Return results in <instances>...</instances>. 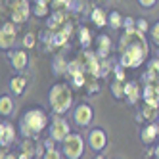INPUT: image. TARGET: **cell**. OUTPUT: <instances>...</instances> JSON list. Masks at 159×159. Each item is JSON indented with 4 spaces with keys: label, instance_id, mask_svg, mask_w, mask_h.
<instances>
[{
    "label": "cell",
    "instance_id": "cell-1",
    "mask_svg": "<svg viewBox=\"0 0 159 159\" xmlns=\"http://www.w3.org/2000/svg\"><path fill=\"white\" fill-rule=\"evenodd\" d=\"M119 63L125 69H138L142 63L148 61L150 56V44H148L146 33L140 29H125L119 39Z\"/></svg>",
    "mask_w": 159,
    "mask_h": 159
},
{
    "label": "cell",
    "instance_id": "cell-2",
    "mask_svg": "<svg viewBox=\"0 0 159 159\" xmlns=\"http://www.w3.org/2000/svg\"><path fill=\"white\" fill-rule=\"evenodd\" d=\"M48 127V115L42 107H29L19 119V132L25 140L39 136Z\"/></svg>",
    "mask_w": 159,
    "mask_h": 159
},
{
    "label": "cell",
    "instance_id": "cell-3",
    "mask_svg": "<svg viewBox=\"0 0 159 159\" xmlns=\"http://www.w3.org/2000/svg\"><path fill=\"white\" fill-rule=\"evenodd\" d=\"M48 104L54 115H65L73 107V90L67 83H56L48 92Z\"/></svg>",
    "mask_w": 159,
    "mask_h": 159
},
{
    "label": "cell",
    "instance_id": "cell-4",
    "mask_svg": "<svg viewBox=\"0 0 159 159\" xmlns=\"http://www.w3.org/2000/svg\"><path fill=\"white\" fill-rule=\"evenodd\" d=\"M61 152L67 159H81L84 153V138L79 132H69L61 142Z\"/></svg>",
    "mask_w": 159,
    "mask_h": 159
},
{
    "label": "cell",
    "instance_id": "cell-5",
    "mask_svg": "<svg viewBox=\"0 0 159 159\" xmlns=\"http://www.w3.org/2000/svg\"><path fill=\"white\" fill-rule=\"evenodd\" d=\"M81 65H83V69L88 73V75H92V77H100V73H102V58L96 54V52H90L88 48L84 50V54H83V61H81Z\"/></svg>",
    "mask_w": 159,
    "mask_h": 159
},
{
    "label": "cell",
    "instance_id": "cell-6",
    "mask_svg": "<svg viewBox=\"0 0 159 159\" xmlns=\"http://www.w3.org/2000/svg\"><path fill=\"white\" fill-rule=\"evenodd\" d=\"M16 25H17L16 21H6V23L0 27V48L4 52H8L16 44V39H17Z\"/></svg>",
    "mask_w": 159,
    "mask_h": 159
},
{
    "label": "cell",
    "instance_id": "cell-7",
    "mask_svg": "<svg viewBox=\"0 0 159 159\" xmlns=\"http://www.w3.org/2000/svg\"><path fill=\"white\" fill-rule=\"evenodd\" d=\"M69 132H71V125L67 123L65 117L56 115V117L52 119V125H50V136H52L56 142H63Z\"/></svg>",
    "mask_w": 159,
    "mask_h": 159
},
{
    "label": "cell",
    "instance_id": "cell-8",
    "mask_svg": "<svg viewBox=\"0 0 159 159\" xmlns=\"http://www.w3.org/2000/svg\"><path fill=\"white\" fill-rule=\"evenodd\" d=\"M86 142H88V148H90L92 152H102V150L107 146V134H106L104 129L96 127V129H92V130L88 132Z\"/></svg>",
    "mask_w": 159,
    "mask_h": 159
},
{
    "label": "cell",
    "instance_id": "cell-9",
    "mask_svg": "<svg viewBox=\"0 0 159 159\" xmlns=\"http://www.w3.org/2000/svg\"><path fill=\"white\" fill-rule=\"evenodd\" d=\"M31 12H33V8H31L29 0H16L14 6H12V21H16V23H25L31 16Z\"/></svg>",
    "mask_w": 159,
    "mask_h": 159
},
{
    "label": "cell",
    "instance_id": "cell-10",
    "mask_svg": "<svg viewBox=\"0 0 159 159\" xmlns=\"http://www.w3.org/2000/svg\"><path fill=\"white\" fill-rule=\"evenodd\" d=\"M94 119V111L88 104H79L75 109H73V121L79 125V127H88Z\"/></svg>",
    "mask_w": 159,
    "mask_h": 159
},
{
    "label": "cell",
    "instance_id": "cell-11",
    "mask_svg": "<svg viewBox=\"0 0 159 159\" xmlns=\"http://www.w3.org/2000/svg\"><path fill=\"white\" fill-rule=\"evenodd\" d=\"M71 31H73V23H71V21L63 23L58 31H50L52 33V46H56V48L65 46L67 40H69V37H71Z\"/></svg>",
    "mask_w": 159,
    "mask_h": 159
},
{
    "label": "cell",
    "instance_id": "cell-12",
    "mask_svg": "<svg viewBox=\"0 0 159 159\" xmlns=\"http://www.w3.org/2000/svg\"><path fill=\"white\" fill-rule=\"evenodd\" d=\"M8 58H10V63H12V67L16 71H25L27 69V65H29V54L27 50L23 48H17V50H12L8 54Z\"/></svg>",
    "mask_w": 159,
    "mask_h": 159
},
{
    "label": "cell",
    "instance_id": "cell-13",
    "mask_svg": "<svg viewBox=\"0 0 159 159\" xmlns=\"http://www.w3.org/2000/svg\"><path fill=\"white\" fill-rule=\"evenodd\" d=\"M142 100L150 106L159 107V81H152V83H146L144 90H142Z\"/></svg>",
    "mask_w": 159,
    "mask_h": 159
},
{
    "label": "cell",
    "instance_id": "cell-14",
    "mask_svg": "<svg viewBox=\"0 0 159 159\" xmlns=\"http://www.w3.org/2000/svg\"><path fill=\"white\" fill-rule=\"evenodd\" d=\"M16 127L12 123H8V121H2L0 123V146L2 148H10L14 144L16 140Z\"/></svg>",
    "mask_w": 159,
    "mask_h": 159
},
{
    "label": "cell",
    "instance_id": "cell-15",
    "mask_svg": "<svg viewBox=\"0 0 159 159\" xmlns=\"http://www.w3.org/2000/svg\"><path fill=\"white\" fill-rule=\"evenodd\" d=\"M157 138H159V125L155 121H152L150 125H146V127L140 130V140L144 144H153Z\"/></svg>",
    "mask_w": 159,
    "mask_h": 159
},
{
    "label": "cell",
    "instance_id": "cell-16",
    "mask_svg": "<svg viewBox=\"0 0 159 159\" xmlns=\"http://www.w3.org/2000/svg\"><path fill=\"white\" fill-rule=\"evenodd\" d=\"M125 98H127V102H129L130 106H134L136 102L142 98L140 84L136 83V81H129V83H125Z\"/></svg>",
    "mask_w": 159,
    "mask_h": 159
},
{
    "label": "cell",
    "instance_id": "cell-17",
    "mask_svg": "<svg viewBox=\"0 0 159 159\" xmlns=\"http://www.w3.org/2000/svg\"><path fill=\"white\" fill-rule=\"evenodd\" d=\"M96 54L102 60H106L111 54V39L106 35V33H102V35L96 37Z\"/></svg>",
    "mask_w": 159,
    "mask_h": 159
},
{
    "label": "cell",
    "instance_id": "cell-18",
    "mask_svg": "<svg viewBox=\"0 0 159 159\" xmlns=\"http://www.w3.org/2000/svg\"><path fill=\"white\" fill-rule=\"evenodd\" d=\"M67 21H69L67 19V10H54L50 19L46 21V25H48L50 31H58L63 23H67Z\"/></svg>",
    "mask_w": 159,
    "mask_h": 159
},
{
    "label": "cell",
    "instance_id": "cell-19",
    "mask_svg": "<svg viewBox=\"0 0 159 159\" xmlns=\"http://www.w3.org/2000/svg\"><path fill=\"white\" fill-rule=\"evenodd\" d=\"M25 88H27V79L25 77L17 75V77H14L12 81H10V92L16 94V96H21L25 92Z\"/></svg>",
    "mask_w": 159,
    "mask_h": 159
},
{
    "label": "cell",
    "instance_id": "cell-20",
    "mask_svg": "<svg viewBox=\"0 0 159 159\" xmlns=\"http://www.w3.org/2000/svg\"><path fill=\"white\" fill-rule=\"evenodd\" d=\"M14 109H16V106H14V100H12V96H2L0 98V115L2 117H12L14 115Z\"/></svg>",
    "mask_w": 159,
    "mask_h": 159
},
{
    "label": "cell",
    "instance_id": "cell-21",
    "mask_svg": "<svg viewBox=\"0 0 159 159\" xmlns=\"http://www.w3.org/2000/svg\"><path fill=\"white\" fill-rule=\"evenodd\" d=\"M90 19H92V23L96 27H106L107 25V14L102 8H94L92 12H90Z\"/></svg>",
    "mask_w": 159,
    "mask_h": 159
},
{
    "label": "cell",
    "instance_id": "cell-22",
    "mask_svg": "<svg viewBox=\"0 0 159 159\" xmlns=\"http://www.w3.org/2000/svg\"><path fill=\"white\" fill-rule=\"evenodd\" d=\"M123 21H125V17L121 16V12H117V10H111V12L107 14V25L111 27V29H121L123 27Z\"/></svg>",
    "mask_w": 159,
    "mask_h": 159
},
{
    "label": "cell",
    "instance_id": "cell-23",
    "mask_svg": "<svg viewBox=\"0 0 159 159\" xmlns=\"http://www.w3.org/2000/svg\"><path fill=\"white\" fill-rule=\"evenodd\" d=\"M142 117H144L146 121H157V117H159V107L150 106V104H146V102H144V107H142Z\"/></svg>",
    "mask_w": 159,
    "mask_h": 159
},
{
    "label": "cell",
    "instance_id": "cell-24",
    "mask_svg": "<svg viewBox=\"0 0 159 159\" xmlns=\"http://www.w3.org/2000/svg\"><path fill=\"white\" fill-rule=\"evenodd\" d=\"M79 42H81L83 48H90V44H92V35H90V31L86 27L79 29Z\"/></svg>",
    "mask_w": 159,
    "mask_h": 159
},
{
    "label": "cell",
    "instance_id": "cell-25",
    "mask_svg": "<svg viewBox=\"0 0 159 159\" xmlns=\"http://www.w3.org/2000/svg\"><path fill=\"white\" fill-rule=\"evenodd\" d=\"M111 94L115 96L117 100H121V98H125V81H119V79H115V81L111 83Z\"/></svg>",
    "mask_w": 159,
    "mask_h": 159
},
{
    "label": "cell",
    "instance_id": "cell-26",
    "mask_svg": "<svg viewBox=\"0 0 159 159\" xmlns=\"http://www.w3.org/2000/svg\"><path fill=\"white\" fill-rule=\"evenodd\" d=\"M33 12H35L37 17H46L50 14V4L40 2V0H35V8H33Z\"/></svg>",
    "mask_w": 159,
    "mask_h": 159
},
{
    "label": "cell",
    "instance_id": "cell-27",
    "mask_svg": "<svg viewBox=\"0 0 159 159\" xmlns=\"http://www.w3.org/2000/svg\"><path fill=\"white\" fill-rule=\"evenodd\" d=\"M67 67H69V63H65L63 58H58L56 63H54V73L56 75H63V73H67Z\"/></svg>",
    "mask_w": 159,
    "mask_h": 159
},
{
    "label": "cell",
    "instance_id": "cell-28",
    "mask_svg": "<svg viewBox=\"0 0 159 159\" xmlns=\"http://www.w3.org/2000/svg\"><path fill=\"white\" fill-rule=\"evenodd\" d=\"M54 10H69L73 8V0H52Z\"/></svg>",
    "mask_w": 159,
    "mask_h": 159
},
{
    "label": "cell",
    "instance_id": "cell-29",
    "mask_svg": "<svg viewBox=\"0 0 159 159\" xmlns=\"http://www.w3.org/2000/svg\"><path fill=\"white\" fill-rule=\"evenodd\" d=\"M84 71H81V73H77V75H73L71 77V84L73 86H84L86 84V79H84Z\"/></svg>",
    "mask_w": 159,
    "mask_h": 159
},
{
    "label": "cell",
    "instance_id": "cell-30",
    "mask_svg": "<svg viewBox=\"0 0 159 159\" xmlns=\"http://www.w3.org/2000/svg\"><path fill=\"white\" fill-rule=\"evenodd\" d=\"M150 39H152V42L155 44V46H159V21H155V23L152 25V29H150Z\"/></svg>",
    "mask_w": 159,
    "mask_h": 159
},
{
    "label": "cell",
    "instance_id": "cell-31",
    "mask_svg": "<svg viewBox=\"0 0 159 159\" xmlns=\"http://www.w3.org/2000/svg\"><path fill=\"white\" fill-rule=\"evenodd\" d=\"M42 157H46V159H61V157H65V155H63V152H58L56 148H48V150L44 152Z\"/></svg>",
    "mask_w": 159,
    "mask_h": 159
},
{
    "label": "cell",
    "instance_id": "cell-32",
    "mask_svg": "<svg viewBox=\"0 0 159 159\" xmlns=\"http://www.w3.org/2000/svg\"><path fill=\"white\" fill-rule=\"evenodd\" d=\"M35 46V33H27L23 37V48H33Z\"/></svg>",
    "mask_w": 159,
    "mask_h": 159
},
{
    "label": "cell",
    "instance_id": "cell-33",
    "mask_svg": "<svg viewBox=\"0 0 159 159\" xmlns=\"http://www.w3.org/2000/svg\"><path fill=\"white\" fill-rule=\"evenodd\" d=\"M136 29H140V31H144V33H150V23H148L146 19H136Z\"/></svg>",
    "mask_w": 159,
    "mask_h": 159
},
{
    "label": "cell",
    "instance_id": "cell-34",
    "mask_svg": "<svg viewBox=\"0 0 159 159\" xmlns=\"http://www.w3.org/2000/svg\"><path fill=\"white\" fill-rule=\"evenodd\" d=\"M113 71H115V79H119V81H125V67L121 63H117L115 67H113Z\"/></svg>",
    "mask_w": 159,
    "mask_h": 159
},
{
    "label": "cell",
    "instance_id": "cell-35",
    "mask_svg": "<svg viewBox=\"0 0 159 159\" xmlns=\"http://www.w3.org/2000/svg\"><path fill=\"white\" fill-rule=\"evenodd\" d=\"M148 67H150V69H153L155 73H159V58L150 60V61H148Z\"/></svg>",
    "mask_w": 159,
    "mask_h": 159
},
{
    "label": "cell",
    "instance_id": "cell-36",
    "mask_svg": "<svg viewBox=\"0 0 159 159\" xmlns=\"http://www.w3.org/2000/svg\"><path fill=\"white\" fill-rule=\"evenodd\" d=\"M132 27H136V21H134L132 17H125V21H123V29H132Z\"/></svg>",
    "mask_w": 159,
    "mask_h": 159
},
{
    "label": "cell",
    "instance_id": "cell-37",
    "mask_svg": "<svg viewBox=\"0 0 159 159\" xmlns=\"http://www.w3.org/2000/svg\"><path fill=\"white\" fill-rule=\"evenodd\" d=\"M155 2H157V0H138V4H140L142 8H153Z\"/></svg>",
    "mask_w": 159,
    "mask_h": 159
},
{
    "label": "cell",
    "instance_id": "cell-38",
    "mask_svg": "<svg viewBox=\"0 0 159 159\" xmlns=\"http://www.w3.org/2000/svg\"><path fill=\"white\" fill-rule=\"evenodd\" d=\"M153 153H155V157H159V144L155 146V152H153Z\"/></svg>",
    "mask_w": 159,
    "mask_h": 159
}]
</instances>
